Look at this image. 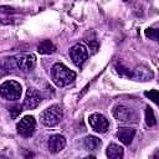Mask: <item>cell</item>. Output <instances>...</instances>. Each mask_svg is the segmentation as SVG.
<instances>
[{"label": "cell", "instance_id": "cell-2", "mask_svg": "<svg viewBox=\"0 0 159 159\" xmlns=\"http://www.w3.org/2000/svg\"><path fill=\"white\" fill-rule=\"evenodd\" d=\"M63 118V109L60 104H52L43 109L40 114V120L46 127L57 125Z\"/></svg>", "mask_w": 159, "mask_h": 159}, {"label": "cell", "instance_id": "cell-17", "mask_svg": "<svg viewBox=\"0 0 159 159\" xmlns=\"http://www.w3.org/2000/svg\"><path fill=\"white\" fill-rule=\"evenodd\" d=\"M114 67H116V71H117V73H118L120 77L132 78V71H130L128 67L123 66V65H122V63H119V62H117Z\"/></svg>", "mask_w": 159, "mask_h": 159}, {"label": "cell", "instance_id": "cell-8", "mask_svg": "<svg viewBox=\"0 0 159 159\" xmlns=\"http://www.w3.org/2000/svg\"><path fill=\"white\" fill-rule=\"evenodd\" d=\"M88 123L91 128L97 133H104L109 127V120L102 113H92L88 117Z\"/></svg>", "mask_w": 159, "mask_h": 159}, {"label": "cell", "instance_id": "cell-7", "mask_svg": "<svg viewBox=\"0 0 159 159\" xmlns=\"http://www.w3.org/2000/svg\"><path fill=\"white\" fill-rule=\"evenodd\" d=\"M15 57H16L17 68L24 73L31 72L36 66V57L32 53H20Z\"/></svg>", "mask_w": 159, "mask_h": 159}, {"label": "cell", "instance_id": "cell-5", "mask_svg": "<svg viewBox=\"0 0 159 159\" xmlns=\"http://www.w3.org/2000/svg\"><path fill=\"white\" fill-rule=\"evenodd\" d=\"M16 129H17V133L21 137H24V138L31 137L35 133V129H36V120H35V118L32 116H25L16 124Z\"/></svg>", "mask_w": 159, "mask_h": 159}, {"label": "cell", "instance_id": "cell-20", "mask_svg": "<svg viewBox=\"0 0 159 159\" xmlns=\"http://www.w3.org/2000/svg\"><path fill=\"white\" fill-rule=\"evenodd\" d=\"M145 94V97H148L149 99H152L155 104H158L159 103V94H158V91L157 89H152V91H149V92H145L144 93Z\"/></svg>", "mask_w": 159, "mask_h": 159}, {"label": "cell", "instance_id": "cell-21", "mask_svg": "<svg viewBox=\"0 0 159 159\" xmlns=\"http://www.w3.org/2000/svg\"><path fill=\"white\" fill-rule=\"evenodd\" d=\"M88 45H89V50H91V52H92V53H96L97 50H98V42L94 41V40H92V41H88Z\"/></svg>", "mask_w": 159, "mask_h": 159}, {"label": "cell", "instance_id": "cell-12", "mask_svg": "<svg viewBox=\"0 0 159 159\" xmlns=\"http://www.w3.org/2000/svg\"><path fill=\"white\" fill-rule=\"evenodd\" d=\"M135 135V129L130 128V127H120L117 130V138L124 144V145H129Z\"/></svg>", "mask_w": 159, "mask_h": 159}, {"label": "cell", "instance_id": "cell-19", "mask_svg": "<svg viewBox=\"0 0 159 159\" xmlns=\"http://www.w3.org/2000/svg\"><path fill=\"white\" fill-rule=\"evenodd\" d=\"M145 36L149 37V39L153 40V41H158V39H159V31H158V29L148 27V29L145 30Z\"/></svg>", "mask_w": 159, "mask_h": 159}, {"label": "cell", "instance_id": "cell-14", "mask_svg": "<svg viewBox=\"0 0 159 159\" xmlns=\"http://www.w3.org/2000/svg\"><path fill=\"white\" fill-rule=\"evenodd\" d=\"M106 154L111 159H120V158H123L124 150L120 145H118L116 143H111L106 149Z\"/></svg>", "mask_w": 159, "mask_h": 159}, {"label": "cell", "instance_id": "cell-10", "mask_svg": "<svg viewBox=\"0 0 159 159\" xmlns=\"http://www.w3.org/2000/svg\"><path fill=\"white\" fill-rule=\"evenodd\" d=\"M66 147V139L63 135L61 134H53L48 138V142H47V148L50 150V153H60L63 148Z\"/></svg>", "mask_w": 159, "mask_h": 159}, {"label": "cell", "instance_id": "cell-1", "mask_svg": "<svg viewBox=\"0 0 159 159\" xmlns=\"http://www.w3.org/2000/svg\"><path fill=\"white\" fill-rule=\"evenodd\" d=\"M51 78L57 87H66L73 83L76 73L63 63H55L51 68Z\"/></svg>", "mask_w": 159, "mask_h": 159}, {"label": "cell", "instance_id": "cell-11", "mask_svg": "<svg viewBox=\"0 0 159 159\" xmlns=\"http://www.w3.org/2000/svg\"><path fill=\"white\" fill-rule=\"evenodd\" d=\"M153 77H154L153 71H152L149 67L143 66V65L137 66L135 70L132 71V78L135 80V81H142V82H144V81H150Z\"/></svg>", "mask_w": 159, "mask_h": 159}, {"label": "cell", "instance_id": "cell-13", "mask_svg": "<svg viewBox=\"0 0 159 159\" xmlns=\"http://www.w3.org/2000/svg\"><path fill=\"white\" fill-rule=\"evenodd\" d=\"M17 70V63H16V57L10 56V57H4L0 61V71L4 73H10Z\"/></svg>", "mask_w": 159, "mask_h": 159}, {"label": "cell", "instance_id": "cell-3", "mask_svg": "<svg viewBox=\"0 0 159 159\" xmlns=\"http://www.w3.org/2000/svg\"><path fill=\"white\" fill-rule=\"evenodd\" d=\"M21 84L14 80H7L0 84V96L6 101H17L21 97Z\"/></svg>", "mask_w": 159, "mask_h": 159}, {"label": "cell", "instance_id": "cell-22", "mask_svg": "<svg viewBox=\"0 0 159 159\" xmlns=\"http://www.w3.org/2000/svg\"><path fill=\"white\" fill-rule=\"evenodd\" d=\"M21 111H22V109H21V107H20V106H16V107H12V108L10 109V113H11V117H12V118H15V117H16V116H17L19 113H21Z\"/></svg>", "mask_w": 159, "mask_h": 159}, {"label": "cell", "instance_id": "cell-16", "mask_svg": "<svg viewBox=\"0 0 159 159\" xmlns=\"http://www.w3.org/2000/svg\"><path fill=\"white\" fill-rule=\"evenodd\" d=\"M101 144H102L101 139L94 135H87L83 139V147L87 150H97L101 147Z\"/></svg>", "mask_w": 159, "mask_h": 159}, {"label": "cell", "instance_id": "cell-9", "mask_svg": "<svg viewBox=\"0 0 159 159\" xmlns=\"http://www.w3.org/2000/svg\"><path fill=\"white\" fill-rule=\"evenodd\" d=\"M41 101H42V98H41L40 92L34 87H29V89L26 91L25 99H24V108L35 109L41 103Z\"/></svg>", "mask_w": 159, "mask_h": 159}, {"label": "cell", "instance_id": "cell-18", "mask_svg": "<svg viewBox=\"0 0 159 159\" xmlns=\"http://www.w3.org/2000/svg\"><path fill=\"white\" fill-rule=\"evenodd\" d=\"M145 123L148 127H154L157 124V119H155V116H154V112L152 108L147 107L145 108Z\"/></svg>", "mask_w": 159, "mask_h": 159}, {"label": "cell", "instance_id": "cell-4", "mask_svg": "<svg viewBox=\"0 0 159 159\" xmlns=\"http://www.w3.org/2000/svg\"><path fill=\"white\" fill-rule=\"evenodd\" d=\"M113 116L119 122H134L137 118L134 111L124 103H118L113 107Z\"/></svg>", "mask_w": 159, "mask_h": 159}, {"label": "cell", "instance_id": "cell-23", "mask_svg": "<svg viewBox=\"0 0 159 159\" xmlns=\"http://www.w3.org/2000/svg\"><path fill=\"white\" fill-rule=\"evenodd\" d=\"M124 1H128V0H124Z\"/></svg>", "mask_w": 159, "mask_h": 159}, {"label": "cell", "instance_id": "cell-6", "mask_svg": "<svg viewBox=\"0 0 159 159\" xmlns=\"http://www.w3.org/2000/svg\"><path fill=\"white\" fill-rule=\"evenodd\" d=\"M70 57L77 67H82L88 58V51L82 43H76L70 48Z\"/></svg>", "mask_w": 159, "mask_h": 159}, {"label": "cell", "instance_id": "cell-15", "mask_svg": "<svg viewBox=\"0 0 159 159\" xmlns=\"http://www.w3.org/2000/svg\"><path fill=\"white\" fill-rule=\"evenodd\" d=\"M56 51V46L50 40H43L37 45V52L41 55H51Z\"/></svg>", "mask_w": 159, "mask_h": 159}]
</instances>
